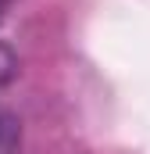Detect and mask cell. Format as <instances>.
I'll list each match as a JSON object with an SVG mask.
<instances>
[{
  "label": "cell",
  "mask_w": 150,
  "mask_h": 154,
  "mask_svg": "<svg viewBox=\"0 0 150 154\" xmlns=\"http://www.w3.org/2000/svg\"><path fill=\"white\" fill-rule=\"evenodd\" d=\"M4 7H7V0H0V11H4Z\"/></svg>",
  "instance_id": "3957f363"
},
{
  "label": "cell",
  "mask_w": 150,
  "mask_h": 154,
  "mask_svg": "<svg viewBox=\"0 0 150 154\" xmlns=\"http://www.w3.org/2000/svg\"><path fill=\"white\" fill-rule=\"evenodd\" d=\"M22 143V125L7 108H0V154H14Z\"/></svg>",
  "instance_id": "6da1fadb"
},
{
  "label": "cell",
  "mask_w": 150,
  "mask_h": 154,
  "mask_svg": "<svg viewBox=\"0 0 150 154\" xmlns=\"http://www.w3.org/2000/svg\"><path fill=\"white\" fill-rule=\"evenodd\" d=\"M14 75H18V57H14V50H11V47H4V43H0V90H4Z\"/></svg>",
  "instance_id": "7a4b0ae2"
}]
</instances>
